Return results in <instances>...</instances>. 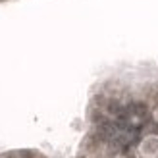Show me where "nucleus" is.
<instances>
[{
  "mask_svg": "<svg viewBox=\"0 0 158 158\" xmlns=\"http://www.w3.org/2000/svg\"><path fill=\"white\" fill-rule=\"evenodd\" d=\"M152 133H158V123H154V125H152Z\"/></svg>",
  "mask_w": 158,
  "mask_h": 158,
  "instance_id": "obj_3",
  "label": "nucleus"
},
{
  "mask_svg": "<svg viewBox=\"0 0 158 158\" xmlns=\"http://www.w3.org/2000/svg\"><path fill=\"white\" fill-rule=\"evenodd\" d=\"M21 156H23V158H33V156H31V152H23Z\"/></svg>",
  "mask_w": 158,
  "mask_h": 158,
  "instance_id": "obj_2",
  "label": "nucleus"
},
{
  "mask_svg": "<svg viewBox=\"0 0 158 158\" xmlns=\"http://www.w3.org/2000/svg\"><path fill=\"white\" fill-rule=\"evenodd\" d=\"M127 112H129L131 120L137 118L141 122H147V118H148V108H147V104H143V102H133V104H129Z\"/></svg>",
  "mask_w": 158,
  "mask_h": 158,
  "instance_id": "obj_1",
  "label": "nucleus"
}]
</instances>
